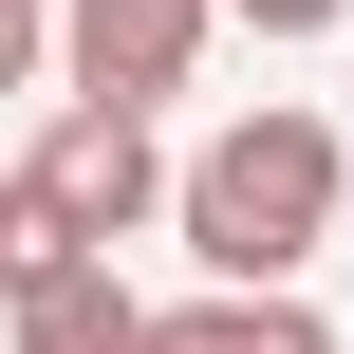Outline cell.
Here are the masks:
<instances>
[{
	"label": "cell",
	"instance_id": "obj_1",
	"mask_svg": "<svg viewBox=\"0 0 354 354\" xmlns=\"http://www.w3.org/2000/svg\"><path fill=\"white\" fill-rule=\"evenodd\" d=\"M336 205H354L336 112H224V131L168 168V243H187L224 299H299V261L336 243Z\"/></svg>",
	"mask_w": 354,
	"mask_h": 354
},
{
	"label": "cell",
	"instance_id": "obj_2",
	"mask_svg": "<svg viewBox=\"0 0 354 354\" xmlns=\"http://www.w3.org/2000/svg\"><path fill=\"white\" fill-rule=\"evenodd\" d=\"M205 37H224V0H56L75 112H168V93L205 75Z\"/></svg>",
	"mask_w": 354,
	"mask_h": 354
},
{
	"label": "cell",
	"instance_id": "obj_3",
	"mask_svg": "<svg viewBox=\"0 0 354 354\" xmlns=\"http://www.w3.org/2000/svg\"><path fill=\"white\" fill-rule=\"evenodd\" d=\"M19 168L56 187V224H75L93 261H112L131 224H168V149H149V112H56V131H37Z\"/></svg>",
	"mask_w": 354,
	"mask_h": 354
},
{
	"label": "cell",
	"instance_id": "obj_4",
	"mask_svg": "<svg viewBox=\"0 0 354 354\" xmlns=\"http://www.w3.org/2000/svg\"><path fill=\"white\" fill-rule=\"evenodd\" d=\"M0 336L19 354H149V299H131L112 261H56L37 299H0Z\"/></svg>",
	"mask_w": 354,
	"mask_h": 354
},
{
	"label": "cell",
	"instance_id": "obj_5",
	"mask_svg": "<svg viewBox=\"0 0 354 354\" xmlns=\"http://www.w3.org/2000/svg\"><path fill=\"white\" fill-rule=\"evenodd\" d=\"M149 354H336V317H317V299H224V280H205V299L149 317Z\"/></svg>",
	"mask_w": 354,
	"mask_h": 354
},
{
	"label": "cell",
	"instance_id": "obj_6",
	"mask_svg": "<svg viewBox=\"0 0 354 354\" xmlns=\"http://www.w3.org/2000/svg\"><path fill=\"white\" fill-rule=\"evenodd\" d=\"M56 261H93V243L56 224V187H37V168H0V299H37Z\"/></svg>",
	"mask_w": 354,
	"mask_h": 354
},
{
	"label": "cell",
	"instance_id": "obj_7",
	"mask_svg": "<svg viewBox=\"0 0 354 354\" xmlns=\"http://www.w3.org/2000/svg\"><path fill=\"white\" fill-rule=\"evenodd\" d=\"M37 56H56V0H0V93H19Z\"/></svg>",
	"mask_w": 354,
	"mask_h": 354
},
{
	"label": "cell",
	"instance_id": "obj_8",
	"mask_svg": "<svg viewBox=\"0 0 354 354\" xmlns=\"http://www.w3.org/2000/svg\"><path fill=\"white\" fill-rule=\"evenodd\" d=\"M224 19H243V37H336L354 0H224Z\"/></svg>",
	"mask_w": 354,
	"mask_h": 354
}]
</instances>
